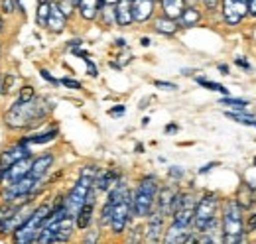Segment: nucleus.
<instances>
[{"instance_id":"2eb2a0df","label":"nucleus","mask_w":256,"mask_h":244,"mask_svg":"<svg viewBox=\"0 0 256 244\" xmlns=\"http://www.w3.org/2000/svg\"><path fill=\"white\" fill-rule=\"evenodd\" d=\"M114 18H116V26H122V28H126L134 22L132 0H118L114 4Z\"/></svg>"},{"instance_id":"39448f33","label":"nucleus","mask_w":256,"mask_h":244,"mask_svg":"<svg viewBox=\"0 0 256 244\" xmlns=\"http://www.w3.org/2000/svg\"><path fill=\"white\" fill-rule=\"evenodd\" d=\"M54 205L52 203H40L38 207H34V211L30 213V216L14 230L12 238L16 244H32L36 240V236L40 234V228L46 220V216L52 213Z\"/></svg>"},{"instance_id":"423d86ee","label":"nucleus","mask_w":256,"mask_h":244,"mask_svg":"<svg viewBox=\"0 0 256 244\" xmlns=\"http://www.w3.org/2000/svg\"><path fill=\"white\" fill-rule=\"evenodd\" d=\"M132 216V193L126 191L116 203H114V209H112V216H110V232L114 236H120L124 230H126L128 222H130Z\"/></svg>"},{"instance_id":"1a4fd4ad","label":"nucleus","mask_w":256,"mask_h":244,"mask_svg":"<svg viewBox=\"0 0 256 244\" xmlns=\"http://www.w3.org/2000/svg\"><path fill=\"white\" fill-rule=\"evenodd\" d=\"M95 185L93 189L89 191V197L85 201V205L79 209V213L75 214V228L77 230H87L91 226V220H93V213H95Z\"/></svg>"},{"instance_id":"de8ad7c7","label":"nucleus","mask_w":256,"mask_h":244,"mask_svg":"<svg viewBox=\"0 0 256 244\" xmlns=\"http://www.w3.org/2000/svg\"><path fill=\"white\" fill-rule=\"evenodd\" d=\"M116 46H118V48H124V46H126V42H124L122 38H118V40H116Z\"/></svg>"},{"instance_id":"c9c22d12","label":"nucleus","mask_w":256,"mask_h":244,"mask_svg":"<svg viewBox=\"0 0 256 244\" xmlns=\"http://www.w3.org/2000/svg\"><path fill=\"white\" fill-rule=\"evenodd\" d=\"M244 232H256V213L248 214V222H246V230Z\"/></svg>"},{"instance_id":"e433bc0d","label":"nucleus","mask_w":256,"mask_h":244,"mask_svg":"<svg viewBox=\"0 0 256 244\" xmlns=\"http://www.w3.org/2000/svg\"><path fill=\"white\" fill-rule=\"evenodd\" d=\"M124 110H126L124 104H118V106H112V108L108 110V114H110V116H120V114H124Z\"/></svg>"},{"instance_id":"a19ab883","label":"nucleus","mask_w":256,"mask_h":244,"mask_svg":"<svg viewBox=\"0 0 256 244\" xmlns=\"http://www.w3.org/2000/svg\"><path fill=\"white\" fill-rule=\"evenodd\" d=\"M234 63H236L238 67H242L244 71H250V63H248V61H244V60H234Z\"/></svg>"},{"instance_id":"6ab92c4d","label":"nucleus","mask_w":256,"mask_h":244,"mask_svg":"<svg viewBox=\"0 0 256 244\" xmlns=\"http://www.w3.org/2000/svg\"><path fill=\"white\" fill-rule=\"evenodd\" d=\"M234 199L238 201V205L242 207V211H246V209H250L256 203V189L250 183H242L238 187V193H236Z\"/></svg>"},{"instance_id":"6e6d98bb","label":"nucleus","mask_w":256,"mask_h":244,"mask_svg":"<svg viewBox=\"0 0 256 244\" xmlns=\"http://www.w3.org/2000/svg\"><path fill=\"white\" fill-rule=\"evenodd\" d=\"M254 126H256V122H254Z\"/></svg>"},{"instance_id":"dca6fc26","label":"nucleus","mask_w":256,"mask_h":244,"mask_svg":"<svg viewBox=\"0 0 256 244\" xmlns=\"http://www.w3.org/2000/svg\"><path fill=\"white\" fill-rule=\"evenodd\" d=\"M201 10L197 6H192V4H186V8L182 10L180 18H178V26L180 28H193L201 22Z\"/></svg>"},{"instance_id":"5701e85b","label":"nucleus","mask_w":256,"mask_h":244,"mask_svg":"<svg viewBox=\"0 0 256 244\" xmlns=\"http://www.w3.org/2000/svg\"><path fill=\"white\" fill-rule=\"evenodd\" d=\"M50 8H52V2H40V4H38V10H36V22H38V26L48 28Z\"/></svg>"},{"instance_id":"f257e3e1","label":"nucleus","mask_w":256,"mask_h":244,"mask_svg":"<svg viewBox=\"0 0 256 244\" xmlns=\"http://www.w3.org/2000/svg\"><path fill=\"white\" fill-rule=\"evenodd\" d=\"M52 110V104L42 98V96H34L28 102H14L6 114H4V124L10 130H20V128H32L36 124L44 120Z\"/></svg>"},{"instance_id":"bb28decb","label":"nucleus","mask_w":256,"mask_h":244,"mask_svg":"<svg viewBox=\"0 0 256 244\" xmlns=\"http://www.w3.org/2000/svg\"><path fill=\"white\" fill-rule=\"evenodd\" d=\"M221 104L228 106V108H232V110H244V108L248 106V102H246L244 98H232V96H224V98H221Z\"/></svg>"},{"instance_id":"8fccbe9b","label":"nucleus","mask_w":256,"mask_h":244,"mask_svg":"<svg viewBox=\"0 0 256 244\" xmlns=\"http://www.w3.org/2000/svg\"><path fill=\"white\" fill-rule=\"evenodd\" d=\"M2 30H4V20H2V16H0V34H2Z\"/></svg>"},{"instance_id":"6e6552de","label":"nucleus","mask_w":256,"mask_h":244,"mask_svg":"<svg viewBox=\"0 0 256 244\" xmlns=\"http://www.w3.org/2000/svg\"><path fill=\"white\" fill-rule=\"evenodd\" d=\"M164 222H166V216L160 213V211H156V209H152V213L148 214V222H146V226H144V240L146 242H160L162 236H164Z\"/></svg>"},{"instance_id":"3c124183","label":"nucleus","mask_w":256,"mask_h":244,"mask_svg":"<svg viewBox=\"0 0 256 244\" xmlns=\"http://www.w3.org/2000/svg\"><path fill=\"white\" fill-rule=\"evenodd\" d=\"M2 77H4V75H2V73H0V94H2V92H4V91H2Z\"/></svg>"},{"instance_id":"9b49d317","label":"nucleus","mask_w":256,"mask_h":244,"mask_svg":"<svg viewBox=\"0 0 256 244\" xmlns=\"http://www.w3.org/2000/svg\"><path fill=\"white\" fill-rule=\"evenodd\" d=\"M154 10H156V0H132V16L134 22L138 24L152 20Z\"/></svg>"},{"instance_id":"49530a36","label":"nucleus","mask_w":256,"mask_h":244,"mask_svg":"<svg viewBox=\"0 0 256 244\" xmlns=\"http://www.w3.org/2000/svg\"><path fill=\"white\" fill-rule=\"evenodd\" d=\"M140 44H142L144 48H148V46H150V38H142V40H140Z\"/></svg>"},{"instance_id":"4468645a","label":"nucleus","mask_w":256,"mask_h":244,"mask_svg":"<svg viewBox=\"0 0 256 244\" xmlns=\"http://www.w3.org/2000/svg\"><path fill=\"white\" fill-rule=\"evenodd\" d=\"M192 230L188 228V226H182V224H178V222H174L172 220V224L164 230V236H162V240L166 244H180V242H186V238H188V234H190Z\"/></svg>"},{"instance_id":"c03bdc74","label":"nucleus","mask_w":256,"mask_h":244,"mask_svg":"<svg viewBox=\"0 0 256 244\" xmlns=\"http://www.w3.org/2000/svg\"><path fill=\"white\" fill-rule=\"evenodd\" d=\"M166 132H178V126L176 124H168L166 126Z\"/></svg>"},{"instance_id":"4be33fe9","label":"nucleus","mask_w":256,"mask_h":244,"mask_svg":"<svg viewBox=\"0 0 256 244\" xmlns=\"http://www.w3.org/2000/svg\"><path fill=\"white\" fill-rule=\"evenodd\" d=\"M56 138H58V130L54 128V130H48V132H42V134L26 136V138H22V140L28 142V144H48V142H52V140H56Z\"/></svg>"},{"instance_id":"f3484780","label":"nucleus","mask_w":256,"mask_h":244,"mask_svg":"<svg viewBox=\"0 0 256 244\" xmlns=\"http://www.w3.org/2000/svg\"><path fill=\"white\" fill-rule=\"evenodd\" d=\"M116 182H120V174L114 172V170H104V172H96V178H95V189L96 191H108L112 185Z\"/></svg>"},{"instance_id":"79ce46f5","label":"nucleus","mask_w":256,"mask_h":244,"mask_svg":"<svg viewBox=\"0 0 256 244\" xmlns=\"http://www.w3.org/2000/svg\"><path fill=\"white\" fill-rule=\"evenodd\" d=\"M215 166H217V164H215V162H211V164H207V166H203V168H199V174H207V172H209L211 168H215Z\"/></svg>"},{"instance_id":"58836bf2","label":"nucleus","mask_w":256,"mask_h":244,"mask_svg":"<svg viewBox=\"0 0 256 244\" xmlns=\"http://www.w3.org/2000/svg\"><path fill=\"white\" fill-rule=\"evenodd\" d=\"M98 232H100V230H93L91 234H87V236L83 238V242H96V240H98Z\"/></svg>"},{"instance_id":"603ef678","label":"nucleus","mask_w":256,"mask_h":244,"mask_svg":"<svg viewBox=\"0 0 256 244\" xmlns=\"http://www.w3.org/2000/svg\"><path fill=\"white\" fill-rule=\"evenodd\" d=\"M36 2H38V4H40V2H50V0H36Z\"/></svg>"},{"instance_id":"5fc2aeb1","label":"nucleus","mask_w":256,"mask_h":244,"mask_svg":"<svg viewBox=\"0 0 256 244\" xmlns=\"http://www.w3.org/2000/svg\"><path fill=\"white\" fill-rule=\"evenodd\" d=\"M0 54H2V46H0Z\"/></svg>"},{"instance_id":"864d4df0","label":"nucleus","mask_w":256,"mask_h":244,"mask_svg":"<svg viewBox=\"0 0 256 244\" xmlns=\"http://www.w3.org/2000/svg\"><path fill=\"white\" fill-rule=\"evenodd\" d=\"M71 2H73V4H75V6H77V4H79V0H71Z\"/></svg>"},{"instance_id":"aec40b11","label":"nucleus","mask_w":256,"mask_h":244,"mask_svg":"<svg viewBox=\"0 0 256 244\" xmlns=\"http://www.w3.org/2000/svg\"><path fill=\"white\" fill-rule=\"evenodd\" d=\"M154 30L162 34V36H174L176 32L180 30V26H178V20H174V18H168V16H158V18H154Z\"/></svg>"},{"instance_id":"ddd939ff","label":"nucleus","mask_w":256,"mask_h":244,"mask_svg":"<svg viewBox=\"0 0 256 244\" xmlns=\"http://www.w3.org/2000/svg\"><path fill=\"white\" fill-rule=\"evenodd\" d=\"M67 26V16L62 12L58 0H52V8H50V18H48V30L54 34H62Z\"/></svg>"},{"instance_id":"412c9836","label":"nucleus","mask_w":256,"mask_h":244,"mask_svg":"<svg viewBox=\"0 0 256 244\" xmlns=\"http://www.w3.org/2000/svg\"><path fill=\"white\" fill-rule=\"evenodd\" d=\"M160 8L164 16L178 20L182 10L186 8V0H160Z\"/></svg>"},{"instance_id":"473e14b6","label":"nucleus","mask_w":256,"mask_h":244,"mask_svg":"<svg viewBox=\"0 0 256 244\" xmlns=\"http://www.w3.org/2000/svg\"><path fill=\"white\" fill-rule=\"evenodd\" d=\"M40 75H42V77H44L48 83H52V85H62V83H60V79H56V77H54V75H52L48 69H40Z\"/></svg>"},{"instance_id":"c756f323","label":"nucleus","mask_w":256,"mask_h":244,"mask_svg":"<svg viewBox=\"0 0 256 244\" xmlns=\"http://www.w3.org/2000/svg\"><path fill=\"white\" fill-rule=\"evenodd\" d=\"M58 4H60V8H62V12H64L65 16H71V14H73V10L77 8L71 0H58Z\"/></svg>"},{"instance_id":"cd10ccee","label":"nucleus","mask_w":256,"mask_h":244,"mask_svg":"<svg viewBox=\"0 0 256 244\" xmlns=\"http://www.w3.org/2000/svg\"><path fill=\"white\" fill-rule=\"evenodd\" d=\"M195 81L201 85V87H205V89H209V91H217V92H223L224 96L228 94V89H224L223 85H219V83H213V81H209V79H203V77H195Z\"/></svg>"},{"instance_id":"37998d69","label":"nucleus","mask_w":256,"mask_h":244,"mask_svg":"<svg viewBox=\"0 0 256 244\" xmlns=\"http://www.w3.org/2000/svg\"><path fill=\"white\" fill-rule=\"evenodd\" d=\"M219 71H221L223 75H228V65H224V63H221V65H219Z\"/></svg>"},{"instance_id":"09e8293b","label":"nucleus","mask_w":256,"mask_h":244,"mask_svg":"<svg viewBox=\"0 0 256 244\" xmlns=\"http://www.w3.org/2000/svg\"><path fill=\"white\" fill-rule=\"evenodd\" d=\"M116 2H118V0H102V4H104V6H106V4H110V6H114Z\"/></svg>"},{"instance_id":"7c9ffc66","label":"nucleus","mask_w":256,"mask_h":244,"mask_svg":"<svg viewBox=\"0 0 256 244\" xmlns=\"http://www.w3.org/2000/svg\"><path fill=\"white\" fill-rule=\"evenodd\" d=\"M60 83L67 87V89H73V91H79L81 89V83L79 81H75V79H71V77H64V79H60Z\"/></svg>"},{"instance_id":"7ed1b4c3","label":"nucleus","mask_w":256,"mask_h":244,"mask_svg":"<svg viewBox=\"0 0 256 244\" xmlns=\"http://www.w3.org/2000/svg\"><path fill=\"white\" fill-rule=\"evenodd\" d=\"M158 189L160 185H158L156 176H146L140 180L138 187L132 193V216L134 218H148V214L152 213L156 205Z\"/></svg>"},{"instance_id":"a18cd8bd","label":"nucleus","mask_w":256,"mask_h":244,"mask_svg":"<svg viewBox=\"0 0 256 244\" xmlns=\"http://www.w3.org/2000/svg\"><path fill=\"white\" fill-rule=\"evenodd\" d=\"M69 46H71V48H79V46H81V40H71Z\"/></svg>"},{"instance_id":"9d476101","label":"nucleus","mask_w":256,"mask_h":244,"mask_svg":"<svg viewBox=\"0 0 256 244\" xmlns=\"http://www.w3.org/2000/svg\"><path fill=\"white\" fill-rule=\"evenodd\" d=\"M176 193H178V187H176V185H164V187L158 189V197H156L154 209L160 211L166 218L172 216V203H174Z\"/></svg>"},{"instance_id":"f704fd0d","label":"nucleus","mask_w":256,"mask_h":244,"mask_svg":"<svg viewBox=\"0 0 256 244\" xmlns=\"http://www.w3.org/2000/svg\"><path fill=\"white\" fill-rule=\"evenodd\" d=\"M154 85H156L158 89H166V91H176V89H178L176 83H168V81H154Z\"/></svg>"},{"instance_id":"ea45409f","label":"nucleus","mask_w":256,"mask_h":244,"mask_svg":"<svg viewBox=\"0 0 256 244\" xmlns=\"http://www.w3.org/2000/svg\"><path fill=\"white\" fill-rule=\"evenodd\" d=\"M248 16L256 18V0H248Z\"/></svg>"},{"instance_id":"393cba45","label":"nucleus","mask_w":256,"mask_h":244,"mask_svg":"<svg viewBox=\"0 0 256 244\" xmlns=\"http://www.w3.org/2000/svg\"><path fill=\"white\" fill-rule=\"evenodd\" d=\"M0 10L4 14H14L16 10L24 14V4L20 0H0Z\"/></svg>"},{"instance_id":"c85d7f7f","label":"nucleus","mask_w":256,"mask_h":244,"mask_svg":"<svg viewBox=\"0 0 256 244\" xmlns=\"http://www.w3.org/2000/svg\"><path fill=\"white\" fill-rule=\"evenodd\" d=\"M34 96H36V89L32 85H24L18 92V102H28V100H32Z\"/></svg>"},{"instance_id":"f03ea898","label":"nucleus","mask_w":256,"mask_h":244,"mask_svg":"<svg viewBox=\"0 0 256 244\" xmlns=\"http://www.w3.org/2000/svg\"><path fill=\"white\" fill-rule=\"evenodd\" d=\"M223 240L224 244L244 242V218H242V207L236 199H226L223 203Z\"/></svg>"},{"instance_id":"0eeeda50","label":"nucleus","mask_w":256,"mask_h":244,"mask_svg":"<svg viewBox=\"0 0 256 244\" xmlns=\"http://www.w3.org/2000/svg\"><path fill=\"white\" fill-rule=\"evenodd\" d=\"M26 158H32L30 144L24 142V140H18L16 144H12V146H8L0 152V172L8 170L12 164H16L20 160H26Z\"/></svg>"},{"instance_id":"f8f14e48","label":"nucleus","mask_w":256,"mask_h":244,"mask_svg":"<svg viewBox=\"0 0 256 244\" xmlns=\"http://www.w3.org/2000/svg\"><path fill=\"white\" fill-rule=\"evenodd\" d=\"M54 162H56V156L54 154H42V156L34 158L32 166H30V176L36 178V180H44V176L52 170Z\"/></svg>"},{"instance_id":"a878e982","label":"nucleus","mask_w":256,"mask_h":244,"mask_svg":"<svg viewBox=\"0 0 256 244\" xmlns=\"http://www.w3.org/2000/svg\"><path fill=\"white\" fill-rule=\"evenodd\" d=\"M112 209H114V201L106 199V203H104L102 209H100V218H98V224H100V226H108V224H110Z\"/></svg>"},{"instance_id":"72a5a7b5","label":"nucleus","mask_w":256,"mask_h":244,"mask_svg":"<svg viewBox=\"0 0 256 244\" xmlns=\"http://www.w3.org/2000/svg\"><path fill=\"white\" fill-rule=\"evenodd\" d=\"M209 12H215L217 8H219V4H221V0H199Z\"/></svg>"},{"instance_id":"b1692460","label":"nucleus","mask_w":256,"mask_h":244,"mask_svg":"<svg viewBox=\"0 0 256 244\" xmlns=\"http://www.w3.org/2000/svg\"><path fill=\"white\" fill-rule=\"evenodd\" d=\"M228 118H232L234 122H240V124H248V126H254L256 118L252 114H244L242 110H226L224 112Z\"/></svg>"},{"instance_id":"2f4dec72","label":"nucleus","mask_w":256,"mask_h":244,"mask_svg":"<svg viewBox=\"0 0 256 244\" xmlns=\"http://www.w3.org/2000/svg\"><path fill=\"white\" fill-rule=\"evenodd\" d=\"M168 176H170L172 180H178V182H180V180L186 176V172H184L182 168H178V166H172V168L168 170Z\"/></svg>"},{"instance_id":"20e7f679","label":"nucleus","mask_w":256,"mask_h":244,"mask_svg":"<svg viewBox=\"0 0 256 244\" xmlns=\"http://www.w3.org/2000/svg\"><path fill=\"white\" fill-rule=\"evenodd\" d=\"M217 211H219V197L215 193H205L195 205L193 230L195 232H213V228L219 224Z\"/></svg>"},{"instance_id":"4c0bfd02","label":"nucleus","mask_w":256,"mask_h":244,"mask_svg":"<svg viewBox=\"0 0 256 244\" xmlns=\"http://www.w3.org/2000/svg\"><path fill=\"white\" fill-rule=\"evenodd\" d=\"M85 63H87V69H89V75H91V77H96V75H98V69H96V65H95V63H93V61L89 60V58L85 60Z\"/></svg>"},{"instance_id":"a211bd4d","label":"nucleus","mask_w":256,"mask_h":244,"mask_svg":"<svg viewBox=\"0 0 256 244\" xmlns=\"http://www.w3.org/2000/svg\"><path fill=\"white\" fill-rule=\"evenodd\" d=\"M102 6H104L102 0H79L77 10H79V16L83 20H95Z\"/></svg>"}]
</instances>
